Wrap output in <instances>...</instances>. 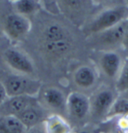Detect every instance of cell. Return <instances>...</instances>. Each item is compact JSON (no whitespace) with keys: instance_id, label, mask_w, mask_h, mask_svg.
Segmentation results:
<instances>
[{"instance_id":"cell-1","label":"cell","mask_w":128,"mask_h":133,"mask_svg":"<svg viewBox=\"0 0 128 133\" xmlns=\"http://www.w3.org/2000/svg\"><path fill=\"white\" fill-rule=\"evenodd\" d=\"M0 82L3 85L7 96L37 97L41 88V82L34 77L19 73L0 72Z\"/></svg>"},{"instance_id":"cell-2","label":"cell","mask_w":128,"mask_h":133,"mask_svg":"<svg viewBox=\"0 0 128 133\" xmlns=\"http://www.w3.org/2000/svg\"><path fill=\"white\" fill-rule=\"evenodd\" d=\"M128 19V5H118L99 13L87 25V31L97 35L111 29Z\"/></svg>"},{"instance_id":"cell-3","label":"cell","mask_w":128,"mask_h":133,"mask_svg":"<svg viewBox=\"0 0 128 133\" xmlns=\"http://www.w3.org/2000/svg\"><path fill=\"white\" fill-rule=\"evenodd\" d=\"M2 56L5 63L13 72L33 77L34 64L24 52L15 47H11L4 51Z\"/></svg>"},{"instance_id":"cell-4","label":"cell","mask_w":128,"mask_h":133,"mask_svg":"<svg viewBox=\"0 0 128 133\" xmlns=\"http://www.w3.org/2000/svg\"><path fill=\"white\" fill-rule=\"evenodd\" d=\"M37 98L38 103L50 114H52L51 111H55L54 114L59 115V111L65 110L67 97L64 92L57 87H41Z\"/></svg>"},{"instance_id":"cell-5","label":"cell","mask_w":128,"mask_h":133,"mask_svg":"<svg viewBox=\"0 0 128 133\" xmlns=\"http://www.w3.org/2000/svg\"><path fill=\"white\" fill-rule=\"evenodd\" d=\"M90 98L82 92L73 91L66 99L65 111L75 121H82L90 115Z\"/></svg>"},{"instance_id":"cell-6","label":"cell","mask_w":128,"mask_h":133,"mask_svg":"<svg viewBox=\"0 0 128 133\" xmlns=\"http://www.w3.org/2000/svg\"><path fill=\"white\" fill-rule=\"evenodd\" d=\"M5 31L8 37L15 41L23 39L31 30V22L27 17L17 13L8 15L5 19Z\"/></svg>"},{"instance_id":"cell-7","label":"cell","mask_w":128,"mask_h":133,"mask_svg":"<svg viewBox=\"0 0 128 133\" xmlns=\"http://www.w3.org/2000/svg\"><path fill=\"white\" fill-rule=\"evenodd\" d=\"M118 97L112 89L101 88L90 99V115L95 118H101L108 115L111 107Z\"/></svg>"},{"instance_id":"cell-8","label":"cell","mask_w":128,"mask_h":133,"mask_svg":"<svg viewBox=\"0 0 128 133\" xmlns=\"http://www.w3.org/2000/svg\"><path fill=\"white\" fill-rule=\"evenodd\" d=\"M127 21V19L111 29L94 35H96L97 46H102L105 50L106 48H108V51L112 50L111 47L116 46V45L122 46L126 31Z\"/></svg>"},{"instance_id":"cell-9","label":"cell","mask_w":128,"mask_h":133,"mask_svg":"<svg viewBox=\"0 0 128 133\" xmlns=\"http://www.w3.org/2000/svg\"><path fill=\"white\" fill-rule=\"evenodd\" d=\"M37 97L17 96L8 97L0 105V117L14 116L16 117L28 106L37 103Z\"/></svg>"},{"instance_id":"cell-10","label":"cell","mask_w":128,"mask_h":133,"mask_svg":"<svg viewBox=\"0 0 128 133\" xmlns=\"http://www.w3.org/2000/svg\"><path fill=\"white\" fill-rule=\"evenodd\" d=\"M49 115L51 114L37 101L25 109L18 115H17L16 117L27 129L44 122Z\"/></svg>"},{"instance_id":"cell-11","label":"cell","mask_w":128,"mask_h":133,"mask_svg":"<svg viewBox=\"0 0 128 133\" xmlns=\"http://www.w3.org/2000/svg\"><path fill=\"white\" fill-rule=\"evenodd\" d=\"M99 62L101 70L106 77L117 79L123 64L120 55L113 50L104 51L100 58Z\"/></svg>"},{"instance_id":"cell-12","label":"cell","mask_w":128,"mask_h":133,"mask_svg":"<svg viewBox=\"0 0 128 133\" xmlns=\"http://www.w3.org/2000/svg\"><path fill=\"white\" fill-rule=\"evenodd\" d=\"M73 81L75 85L81 89H90L97 82V74L92 66L82 65L73 73Z\"/></svg>"},{"instance_id":"cell-13","label":"cell","mask_w":128,"mask_h":133,"mask_svg":"<svg viewBox=\"0 0 128 133\" xmlns=\"http://www.w3.org/2000/svg\"><path fill=\"white\" fill-rule=\"evenodd\" d=\"M44 124L47 133H74L71 124L60 115H49Z\"/></svg>"},{"instance_id":"cell-14","label":"cell","mask_w":128,"mask_h":133,"mask_svg":"<svg viewBox=\"0 0 128 133\" xmlns=\"http://www.w3.org/2000/svg\"><path fill=\"white\" fill-rule=\"evenodd\" d=\"M26 128L14 116L0 117V133H25Z\"/></svg>"},{"instance_id":"cell-15","label":"cell","mask_w":128,"mask_h":133,"mask_svg":"<svg viewBox=\"0 0 128 133\" xmlns=\"http://www.w3.org/2000/svg\"><path fill=\"white\" fill-rule=\"evenodd\" d=\"M71 46V43L68 39H65L54 42H44L43 48L47 53L54 55L60 56L67 52Z\"/></svg>"},{"instance_id":"cell-16","label":"cell","mask_w":128,"mask_h":133,"mask_svg":"<svg viewBox=\"0 0 128 133\" xmlns=\"http://www.w3.org/2000/svg\"><path fill=\"white\" fill-rule=\"evenodd\" d=\"M44 42H54L67 39V32L63 27L59 24L49 25L43 33Z\"/></svg>"},{"instance_id":"cell-17","label":"cell","mask_w":128,"mask_h":133,"mask_svg":"<svg viewBox=\"0 0 128 133\" xmlns=\"http://www.w3.org/2000/svg\"><path fill=\"white\" fill-rule=\"evenodd\" d=\"M13 5L15 9V13L25 17L35 12L39 9L40 6V3L34 0H18L15 1Z\"/></svg>"},{"instance_id":"cell-18","label":"cell","mask_w":128,"mask_h":133,"mask_svg":"<svg viewBox=\"0 0 128 133\" xmlns=\"http://www.w3.org/2000/svg\"><path fill=\"white\" fill-rule=\"evenodd\" d=\"M116 116H128V99L124 97H118L111 107L107 118L114 117Z\"/></svg>"},{"instance_id":"cell-19","label":"cell","mask_w":128,"mask_h":133,"mask_svg":"<svg viewBox=\"0 0 128 133\" xmlns=\"http://www.w3.org/2000/svg\"><path fill=\"white\" fill-rule=\"evenodd\" d=\"M116 89L118 94L128 91V58L123 62L120 73L116 79Z\"/></svg>"},{"instance_id":"cell-20","label":"cell","mask_w":128,"mask_h":133,"mask_svg":"<svg viewBox=\"0 0 128 133\" xmlns=\"http://www.w3.org/2000/svg\"><path fill=\"white\" fill-rule=\"evenodd\" d=\"M25 133H47L44 122L41 123L35 127H31L29 129H27Z\"/></svg>"},{"instance_id":"cell-21","label":"cell","mask_w":128,"mask_h":133,"mask_svg":"<svg viewBox=\"0 0 128 133\" xmlns=\"http://www.w3.org/2000/svg\"><path fill=\"white\" fill-rule=\"evenodd\" d=\"M46 3H44L45 5V8L47 9L49 11H52L53 13L57 14V12H60V9L59 5L57 3V2H54V1H46L44 2Z\"/></svg>"},{"instance_id":"cell-22","label":"cell","mask_w":128,"mask_h":133,"mask_svg":"<svg viewBox=\"0 0 128 133\" xmlns=\"http://www.w3.org/2000/svg\"><path fill=\"white\" fill-rule=\"evenodd\" d=\"M7 97L8 96H7L5 89L3 85L2 84V82H0V105L6 99Z\"/></svg>"},{"instance_id":"cell-23","label":"cell","mask_w":128,"mask_h":133,"mask_svg":"<svg viewBox=\"0 0 128 133\" xmlns=\"http://www.w3.org/2000/svg\"><path fill=\"white\" fill-rule=\"evenodd\" d=\"M122 46L124 47V48L128 49V19L127 21L126 31H125V35H124V41H123Z\"/></svg>"},{"instance_id":"cell-24","label":"cell","mask_w":128,"mask_h":133,"mask_svg":"<svg viewBox=\"0 0 128 133\" xmlns=\"http://www.w3.org/2000/svg\"><path fill=\"white\" fill-rule=\"evenodd\" d=\"M120 96L121 97H124V98H125V99H128V91H125V92H124V93H122L121 94H119Z\"/></svg>"},{"instance_id":"cell-25","label":"cell","mask_w":128,"mask_h":133,"mask_svg":"<svg viewBox=\"0 0 128 133\" xmlns=\"http://www.w3.org/2000/svg\"><path fill=\"white\" fill-rule=\"evenodd\" d=\"M74 133H92L91 132H89L88 130H85V129H82V130H79L78 132Z\"/></svg>"}]
</instances>
